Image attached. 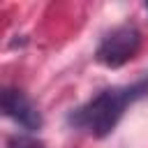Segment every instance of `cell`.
<instances>
[{
	"instance_id": "6da1fadb",
	"label": "cell",
	"mask_w": 148,
	"mask_h": 148,
	"mask_svg": "<svg viewBox=\"0 0 148 148\" xmlns=\"http://www.w3.org/2000/svg\"><path fill=\"white\" fill-rule=\"evenodd\" d=\"M143 95H148V79H143L139 83H132V86L106 88L99 95H95L90 102L79 106L74 113H69V123L74 127L102 139V136L111 134V130L123 118L125 109Z\"/></svg>"
},
{
	"instance_id": "277c9868",
	"label": "cell",
	"mask_w": 148,
	"mask_h": 148,
	"mask_svg": "<svg viewBox=\"0 0 148 148\" xmlns=\"http://www.w3.org/2000/svg\"><path fill=\"white\" fill-rule=\"evenodd\" d=\"M18 148H32V146H18Z\"/></svg>"
},
{
	"instance_id": "3957f363",
	"label": "cell",
	"mask_w": 148,
	"mask_h": 148,
	"mask_svg": "<svg viewBox=\"0 0 148 148\" xmlns=\"http://www.w3.org/2000/svg\"><path fill=\"white\" fill-rule=\"evenodd\" d=\"M0 109H2V113L7 118H12L18 127H23L28 132H37L42 127V113L30 102V97H25L16 88H5L2 90V95H0Z\"/></svg>"
},
{
	"instance_id": "7a4b0ae2",
	"label": "cell",
	"mask_w": 148,
	"mask_h": 148,
	"mask_svg": "<svg viewBox=\"0 0 148 148\" xmlns=\"http://www.w3.org/2000/svg\"><path fill=\"white\" fill-rule=\"evenodd\" d=\"M139 46H141V32L134 25L125 23V25L113 28L99 42V46L95 51V60L104 67L116 69V67H123L127 60H132L136 56Z\"/></svg>"
},
{
	"instance_id": "5b68a950",
	"label": "cell",
	"mask_w": 148,
	"mask_h": 148,
	"mask_svg": "<svg viewBox=\"0 0 148 148\" xmlns=\"http://www.w3.org/2000/svg\"><path fill=\"white\" fill-rule=\"evenodd\" d=\"M146 12H148V2H146Z\"/></svg>"
}]
</instances>
